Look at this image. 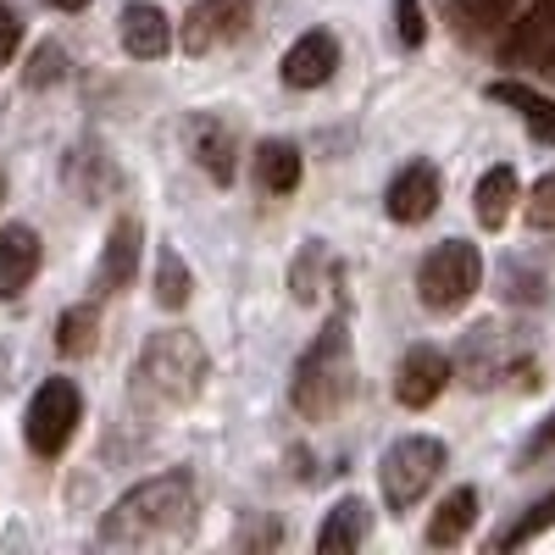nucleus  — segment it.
Segmentation results:
<instances>
[{
  "instance_id": "412c9836",
  "label": "nucleus",
  "mask_w": 555,
  "mask_h": 555,
  "mask_svg": "<svg viewBox=\"0 0 555 555\" xmlns=\"http://www.w3.org/2000/svg\"><path fill=\"white\" fill-rule=\"evenodd\" d=\"M489 95L500 101V106H512V112H522L539 133H555V101H544V95H533L528 83H494Z\"/></svg>"
},
{
  "instance_id": "aec40b11",
  "label": "nucleus",
  "mask_w": 555,
  "mask_h": 555,
  "mask_svg": "<svg viewBox=\"0 0 555 555\" xmlns=\"http://www.w3.org/2000/svg\"><path fill=\"white\" fill-rule=\"evenodd\" d=\"M190 267H183V256L172 250V245H162V256H156V306L162 311H183L190 306Z\"/></svg>"
},
{
  "instance_id": "ddd939ff",
  "label": "nucleus",
  "mask_w": 555,
  "mask_h": 555,
  "mask_svg": "<svg viewBox=\"0 0 555 555\" xmlns=\"http://www.w3.org/2000/svg\"><path fill=\"white\" fill-rule=\"evenodd\" d=\"M505 62L522 67H550L555 62V0H533L517 23V39L505 44Z\"/></svg>"
},
{
  "instance_id": "9b49d317",
  "label": "nucleus",
  "mask_w": 555,
  "mask_h": 555,
  "mask_svg": "<svg viewBox=\"0 0 555 555\" xmlns=\"http://www.w3.org/2000/svg\"><path fill=\"white\" fill-rule=\"evenodd\" d=\"M334 67H339V44H334V34H300L295 44H289V56H284V83L289 89H317V83H328L334 78Z\"/></svg>"
},
{
  "instance_id": "1a4fd4ad",
  "label": "nucleus",
  "mask_w": 555,
  "mask_h": 555,
  "mask_svg": "<svg viewBox=\"0 0 555 555\" xmlns=\"http://www.w3.org/2000/svg\"><path fill=\"white\" fill-rule=\"evenodd\" d=\"M39 272V234L28 222L0 228V300H17Z\"/></svg>"
},
{
  "instance_id": "6e6552de",
  "label": "nucleus",
  "mask_w": 555,
  "mask_h": 555,
  "mask_svg": "<svg viewBox=\"0 0 555 555\" xmlns=\"http://www.w3.org/2000/svg\"><path fill=\"white\" fill-rule=\"evenodd\" d=\"M444 384H450V361H444V350H434V345H411L405 361H400V373H395V395H400V405L428 411V405L444 395Z\"/></svg>"
},
{
  "instance_id": "423d86ee",
  "label": "nucleus",
  "mask_w": 555,
  "mask_h": 555,
  "mask_svg": "<svg viewBox=\"0 0 555 555\" xmlns=\"http://www.w3.org/2000/svg\"><path fill=\"white\" fill-rule=\"evenodd\" d=\"M78 416H83V395L73 378H51V384H39L34 405H28V444L39 455H62L73 444V428H78Z\"/></svg>"
},
{
  "instance_id": "f3484780",
  "label": "nucleus",
  "mask_w": 555,
  "mask_h": 555,
  "mask_svg": "<svg viewBox=\"0 0 555 555\" xmlns=\"http://www.w3.org/2000/svg\"><path fill=\"white\" fill-rule=\"evenodd\" d=\"M473 522H478V489H450V494L439 500L434 522H428V544L450 550V544L467 539V528H473Z\"/></svg>"
},
{
  "instance_id": "f257e3e1",
  "label": "nucleus",
  "mask_w": 555,
  "mask_h": 555,
  "mask_svg": "<svg viewBox=\"0 0 555 555\" xmlns=\"http://www.w3.org/2000/svg\"><path fill=\"white\" fill-rule=\"evenodd\" d=\"M195 522V489L183 473H167V478H151L128 489L106 522H101V544H122V550H145V544H172L183 539Z\"/></svg>"
},
{
  "instance_id": "5701e85b",
  "label": "nucleus",
  "mask_w": 555,
  "mask_h": 555,
  "mask_svg": "<svg viewBox=\"0 0 555 555\" xmlns=\"http://www.w3.org/2000/svg\"><path fill=\"white\" fill-rule=\"evenodd\" d=\"M512 12H517V0H455V17L467 28H478V34L512 23Z\"/></svg>"
},
{
  "instance_id": "4be33fe9",
  "label": "nucleus",
  "mask_w": 555,
  "mask_h": 555,
  "mask_svg": "<svg viewBox=\"0 0 555 555\" xmlns=\"http://www.w3.org/2000/svg\"><path fill=\"white\" fill-rule=\"evenodd\" d=\"M95 328H101L95 306L62 311V322H56V350H62V356H89V350H95Z\"/></svg>"
},
{
  "instance_id": "39448f33",
  "label": "nucleus",
  "mask_w": 555,
  "mask_h": 555,
  "mask_svg": "<svg viewBox=\"0 0 555 555\" xmlns=\"http://www.w3.org/2000/svg\"><path fill=\"white\" fill-rule=\"evenodd\" d=\"M478 284H483V256L467 240H444L416 267V295H423L428 311H455L461 300H473Z\"/></svg>"
},
{
  "instance_id": "0eeeda50",
  "label": "nucleus",
  "mask_w": 555,
  "mask_h": 555,
  "mask_svg": "<svg viewBox=\"0 0 555 555\" xmlns=\"http://www.w3.org/2000/svg\"><path fill=\"white\" fill-rule=\"evenodd\" d=\"M245 28H250V0H195L178 39L190 56H211L222 44H234Z\"/></svg>"
},
{
  "instance_id": "c756f323",
  "label": "nucleus",
  "mask_w": 555,
  "mask_h": 555,
  "mask_svg": "<svg viewBox=\"0 0 555 555\" xmlns=\"http://www.w3.org/2000/svg\"><path fill=\"white\" fill-rule=\"evenodd\" d=\"M44 7H56V12H83L89 0H44Z\"/></svg>"
},
{
  "instance_id": "20e7f679",
  "label": "nucleus",
  "mask_w": 555,
  "mask_h": 555,
  "mask_svg": "<svg viewBox=\"0 0 555 555\" xmlns=\"http://www.w3.org/2000/svg\"><path fill=\"white\" fill-rule=\"evenodd\" d=\"M444 461H450V450L439 439H428V434H411V439L389 444L384 450V467H378L384 505H389V512H411V505L428 494V483L444 473Z\"/></svg>"
},
{
  "instance_id": "c85d7f7f",
  "label": "nucleus",
  "mask_w": 555,
  "mask_h": 555,
  "mask_svg": "<svg viewBox=\"0 0 555 555\" xmlns=\"http://www.w3.org/2000/svg\"><path fill=\"white\" fill-rule=\"evenodd\" d=\"M550 450H555V411L544 416V428L528 439V461H539V455H550Z\"/></svg>"
},
{
  "instance_id": "f03ea898",
  "label": "nucleus",
  "mask_w": 555,
  "mask_h": 555,
  "mask_svg": "<svg viewBox=\"0 0 555 555\" xmlns=\"http://www.w3.org/2000/svg\"><path fill=\"white\" fill-rule=\"evenodd\" d=\"M206 384V350L190 328H167L139 350L133 395L145 405H190Z\"/></svg>"
},
{
  "instance_id": "a878e982",
  "label": "nucleus",
  "mask_w": 555,
  "mask_h": 555,
  "mask_svg": "<svg viewBox=\"0 0 555 555\" xmlns=\"http://www.w3.org/2000/svg\"><path fill=\"white\" fill-rule=\"evenodd\" d=\"M62 67H67V56L56 51V44H39V51H34V67H28V83H56L62 78Z\"/></svg>"
},
{
  "instance_id": "6ab92c4d",
  "label": "nucleus",
  "mask_w": 555,
  "mask_h": 555,
  "mask_svg": "<svg viewBox=\"0 0 555 555\" xmlns=\"http://www.w3.org/2000/svg\"><path fill=\"white\" fill-rule=\"evenodd\" d=\"M195 156L217 183H234V133L222 122H195Z\"/></svg>"
},
{
  "instance_id": "9d476101",
  "label": "nucleus",
  "mask_w": 555,
  "mask_h": 555,
  "mask_svg": "<svg viewBox=\"0 0 555 555\" xmlns=\"http://www.w3.org/2000/svg\"><path fill=\"white\" fill-rule=\"evenodd\" d=\"M384 211H389L395 222H423V217H434V211H439V172H434L428 162L405 167V172L389 183Z\"/></svg>"
},
{
  "instance_id": "bb28decb",
  "label": "nucleus",
  "mask_w": 555,
  "mask_h": 555,
  "mask_svg": "<svg viewBox=\"0 0 555 555\" xmlns=\"http://www.w3.org/2000/svg\"><path fill=\"white\" fill-rule=\"evenodd\" d=\"M395 23H400V39L405 44H423V7H416V0H395Z\"/></svg>"
},
{
  "instance_id": "a211bd4d",
  "label": "nucleus",
  "mask_w": 555,
  "mask_h": 555,
  "mask_svg": "<svg viewBox=\"0 0 555 555\" xmlns=\"http://www.w3.org/2000/svg\"><path fill=\"white\" fill-rule=\"evenodd\" d=\"M256 178L272 195H295L300 190V151L284 145V139H267V145L256 151Z\"/></svg>"
},
{
  "instance_id": "b1692460",
  "label": "nucleus",
  "mask_w": 555,
  "mask_h": 555,
  "mask_svg": "<svg viewBox=\"0 0 555 555\" xmlns=\"http://www.w3.org/2000/svg\"><path fill=\"white\" fill-rule=\"evenodd\" d=\"M544 528H555V494H544V500L533 505L528 517H517L512 528H505V533H500V550H512V544H528V539H539Z\"/></svg>"
},
{
  "instance_id": "2eb2a0df",
  "label": "nucleus",
  "mask_w": 555,
  "mask_h": 555,
  "mask_svg": "<svg viewBox=\"0 0 555 555\" xmlns=\"http://www.w3.org/2000/svg\"><path fill=\"white\" fill-rule=\"evenodd\" d=\"M478 222L483 228H505V217L517 211V201H522V183H517V167H489L483 178H478Z\"/></svg>"
},
{
  "instance_id": "7ed1b4c3",
  "label": "nucleus",
  "mask_w": 555,
  "mask_h": 555,
  "mask_svg": "<svg viewBox=\"0 0 555 555\" xmlns=\"http://www.w3.org/2000/svg\"><path fill=\"white\" fill-rule=\"evenodd\" d=\"M350 389H356L350 334H345V322H328L295 366V405L311 416V423H322V416H334L350 400Z\"/></svg>"
},
{
  "instance_id": "4468645a",
  "label": "nucleus",
  "mask_w": 555,
  "mask_h": 555,
  "mask_svg": "<svg viewBox=\"0 0 555 555\" xmlns=\"http://www.w3.org/2000/svg\"><path fill=\"white\" fill-rule=\"evenodd\" d=\"M366 522H373V512H366L361 500H339L334 512H328V522H322V533H317V550H322V555H350V550H361V544H366Z\"/></svg>"
},
{
  "instance_id": "393cba45",
  "label": "nucleus",
  "mask_w": 555,
  "mask_h": 555,
  "mask_svg": "<svg viewBox=\"0 0 555 555\" xmlns=\"http://www.w3.org/2000/svg\"><path fill=\"white\" fill-rule=\"evenodd\" d=\"M522 217H528V228H555V172L533 183V195H528Z\"/></svg>"
},
{
  "instance_id": "cd10ccee",
  "label": "nucleus",
  "mask_w": 555,
  "mask_h": 555,
  "mask_svg": "<svg viewBox=\"0 0 555 555\" xmlns=\"http://www.w3.org/2000/svg\"><path fill=\"white\" fill-rule=\"evenodd\" d=\"M17 44H23V23H17L12 7H0V67L17 56Z\"/></svg>"
},
{
  "instance_id": "dca6fc26",
  "label": "nucleus",
  "mask_w": 555,
  "mask_h": 555,
  "mask_svg": "<svg viewBox=\"0 0 555 555\" xmlns=\"http://www.w3.org/2000/svg\"><path fill=\"white\" fill-rule=\"evenodd\" d=\"M133 261H139V222L122 217V222L112 228V240H106V256H101V272H95V289H101V295L122 289L128 278H133Z\"/></svg>"
},
{
  "instance_id": "f8f14e48",
  "label": "nucleus",
  "mask_w": 555,
  "mask_h": 555,
  "mask_svg": "<svg viewBox=\"0 0 555 555\" xmlns=\"http://www.w3.org/2000/svg\"><path fill=\"white\" fill-rule=\"evenodd\" d=\"M122 51L133 62H162L167 44H172V28H167V12L151 7V0H133V7H122Z\"/></svg>"
}]
</instances>
